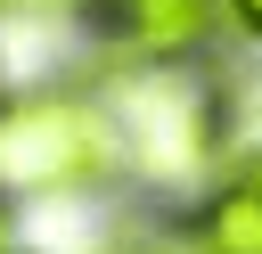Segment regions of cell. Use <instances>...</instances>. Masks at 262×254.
Masks as SVG:
<instances>
[{
	"instance_id": "obj_1",
	"label": "cell",
	"mask_w": 262,
	"mask_h": 254,
	"mask_svg": "<svg viewBox=\"0 0 262 254\" xmlns=\"http://www.w3.org/2000/svg\"><path fill=\"white\" fill-rule=\"evenodd\" d=\"M106 123H115V156L123 172H139L147 188H196L213 172V147H221V107L213 90L188 74V57H139L131 74H115V98H106Z\"/></svg>"
},
{
	"instance_id": "obj_2",
	"label": "cell",
	"mask_w": 262,
	"mask_h": 254,
	"mask_svg": "<svg viewBox=\"0 0 262 254\" xmlns=\"http://www.w3.org/2000/svg\"><path fill=\"white\" fill-rule=\"evenodd\" d=\"M123 172L106 98L82 90H25L0 107V197H66Z\"/></svg>"
},
{
	"instance_id": "obj_3",
	"label": "cell",
	"mask_w": 262,
	"mask_h": 254,
	"mask_svg": "<svg viewBox=\"0 0 262 254\" xmlns=\"http://www.w3.org/2000/svg\"><path fill=\"white\" fill-rule=\"evenodd\" d=\"M115 16H123V41L139 49V57H188L196 41H205V25H213V0H115Z\"/></svg>"
},
{
	"instance_id": "obj_4",
	"label": "cell",
	"mask_w": 262,
	"mask_h": 254,
	"mask_svg": "<svg viewBox=\"0 0 262 254\" xmlns=\"http://www.w3.org/2000/svg\"><path fill=\"white\" fill-rule=\"evenodd\" d=\"M188 238H196V254H262V197L237 188V180H221L205 197V213H196Z\"/></svg>"
},
{
	"instance_id": "obj_5",
	"label": "cell",
	"mask_w": 262,
	"mask_h": 254,
	"mask_svg": "<svg viewBox=\"0 0 262 254\" xmlns=\"http://www.w3.org/2000/svg\"><path fill=\"white\" fill-rule=\"evenodd\" d=\"M106 254H196V238H164L156 229V238H115Z\"/></svg>"
},
{
	"instance_id": "obj_6",
	"label": "cell",
	"mask_w": 262,
	"mask_h": 254,
	"mask_svg": "<svg viewBox=\"0 0 262 254\" xmlns=\"http://www.w3.org/2000/svg\"><path fill=\"white\" fill-rule=\"evenodd\" d=\"M229 180H237V188H254V197H262V147H246V156H237V164H229Z\"/></svg>"
},
{
	"instance_id": "obj_7",
	"label": "cell",
	"mask_w": 262,
	"mask_h": 254,
	"mask_svg": "<svg viewBox=\"0 0 262 254\" xmlns=\"http://www.w3.org/2000/svg\"><path fill=\"white\" fill-rule=\"evenodd\" d=\"M16 16H66V8H90V0H8Z\"/></svg>"
},
{
	"instance_id": "obj_8",
	"label": "cell",
	"mask_w": 262,
	"mask_h": 254,
	"mask_svg": "<svg viewBox=\"0 0 262 254\" xmlns=\"http://www.w3.org/2000/svg\"><path fill=\"white\" fill-rule=\"evenodd\" d=\"M229 16H237V25L254 33V41H262V0H229Z\"/></svg>"
},
{
	"instance_id": "obj_9",
	"label": "cell",
	"mask_w": 262,
	"mask_h": 254,
	"mask_svg": "<svg viewBox=\"0 0 262 254\" xmlns=\"http://www.w3.org/2000/svg\"><path fill=\"white\" fill-rule=\"evenodd\" d=\"M0 254H8V213H0Z\"/></svg>"
}]
</instances>
